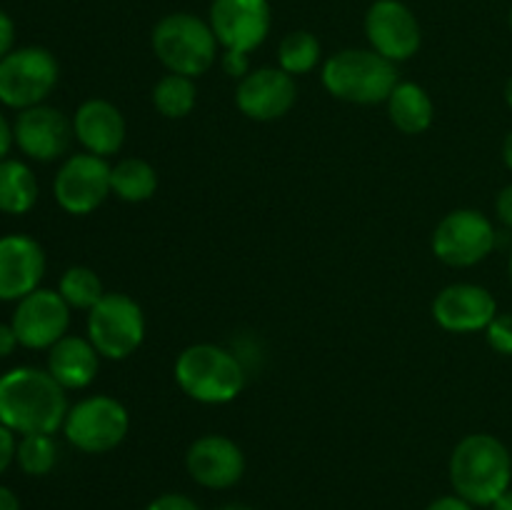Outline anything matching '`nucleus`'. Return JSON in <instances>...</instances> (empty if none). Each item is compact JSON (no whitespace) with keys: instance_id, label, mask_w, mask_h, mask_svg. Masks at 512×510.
<instances>
[{"instance_id":"f257e3e1","label":"nucleus","mask_w":512,"mask_h":510,"mask_svg":"<svg viewBox=\"0 0 512 510\" xmlns=\"http://www.w3.org/2000/svg\"><path fill=\"white\" fill-rule=\"evenodd\" d=\"M65 388L40 368H13L0 375V423L15 435L58 433L68 415Z\"/></svg>"},{"instance_id":"f03ea898","label":"nucleus","mask_w":512,"mask_h":510,"mask_svg":"<svg viewBox=\"0 0 512 510\" xmlns=\"http://www.w3.org/2000/svg\"><path fill=\"white\" fill-rule=\"evenodd\" d=\"M448 473L455 495L475 508H490L510 488L512 455L495 435H465L450 455Z\"/></svg>"},{"instance_id":"7ed1b4c3","label":"nucleus","mask_w":512,"mask_h":510,"mask_svg":"<svg viewBox=\"0 0 512 510\" xmlns=\"http://www.w3.org/2000/svg\"><path fill=\"white\" fill-rule=\"evenodd\" d=\"M323 85L333 98L355 105L388 103L400 83L398 65L373 48H345L323 63Z\"/></svg>"},{"instance_id":"20e7f679","label":"nucleus","mask_w":512,"mask_h":510,"mask_svg":"<svg viewBox=\"0 0 512 510\" xmlns=\"http://www.w3.org/2000/svg\"><path fill=\"white\" fill-rule=\"evenodd\" d=\"M175 383L203 405H225L240 395L245 370L238 355L215 343H195L175 360Z\"/></svg>"},{"instance_id":"39448f33","label":"nucleus","mask_w":512,"mask_h":510,"mask_svg":"<svg viewBox=\"0 0 512 510\" xmlns=\"http://www.w3.org/2000/svg\"><path fill=\"white\" fill-rule=\"evenodd\" d=\"M150 45L168 73L198 75L208 73L218 60V38L208 20L193 13H170L155 23Z\"/></svg>"},{"instance_id":"423d86ee","label":"nucleus","mask_w":512,"mask_h":510,"mask_svg":"<svg viewBox=\"0 0 512 510\" xmlns=\"http://www.w3.org/2000/svg\"><path fill=\"white\" fill-rule=\"evenodd\" d=\"M60 78V65L48 48L25 45L0 60V103L13 110L45 103Z\"/></svg>"},{"instance_id":"0eeeda50","label":"nucleus","mask_w":512,"mask_h":510,"mask_svg":"<svg viewBox=\"0 0 512 510\" xmlns=\"http://www.w3.org/2000/svg\"><path fill=\"white\" fill-rule=\"evenodd\" d=\"M88 340L100 358H130L145 340L143 308L125 293H105L88 313Z\"/></svg>"},{"instance_id":"6e6552de","label":"nucleus","mask_w":512,"mask_h":510,"mask_svg":"<svg viewBox=\"0 0 512 510\" xmlns=\"http://www.w3.org/2000/svg\"><path fill=\"white\" fill-rule=\"evenodd\" d=\"M130 430V415L120 400L110 395H90L68 410L63 433L73 448L100 455L118 448Z\"/></svg>"},{"instance_id":"1a4fd4ad","label":"nucleus","mask_w":512,"mask_h":510,"mask_svg":"<svg viewBox=\"0 0 512 510\" xmlns=\"http://www.w3.org/2000/svg\"><path fill=\"white\" fill-rule=\"evenodd\" d=\"M498 245L493 220L480 210L460 208L445 215L433 233V253L450 268H473Z\"/></svg>"},{"instance_id":"9d476101","label":"nucleus","mask_w":512,"mask_h":510,"mask_svg":"<svg viewBox=\"0 0 512 510\" xmlns=\"http://www.w3.org/2000/svg\"><path fill=\"white\" fill-rule=\"evenodd\" d=\"M108 158L93 153H75L60 165L53 180V195L70 215H88L98 210L113 193Z\"/></svg>"},{"instance_id":"9b49d317","label":"nucleus","mask_w":512,"mask_h":510,"mask_svg":"<svg viewBox=\"0 0 512 510\" xmlns=\"http://www.w3.org/2000/svg\"><path fill=\"white\" fill-rule=\"evenodd\" d=\"M365 38L375 53L398 65L418 55L423 28L403 0H373L365 13Z\"/></svg>"},{"instance_id":"f8f14e48","label":"nucleus","mask_w":512,"mask_h":510,"mask_svg":"<svg viewBox=\"0 0 512 510\" xmlns=\"http://www.w3.org/2000/svg\"><path fill=\"white\" fill-rule=\"evenodd\" d=\"M208 23L223 50L253 53L273 28L270 0H213Z\"/></svg>"},{"instance_id":"ddd939ff","label":"nucleus","mask_w":512,"mask_h":510,"mask_svg":"<svg viewBox=\"0 0 512 510\" xmlns=\"http://www.w3.org/2000/svg\"><path fill=\"white\" fill-rule=\"evenodd\" d=\"M10 325L23 348L50 350L60 338L68 335L70 305L58 290L38 288L18 300Z\"/></svg>"},{"instance_id":"4468645a","label":"nucleus","mask_w":512,"mask_h":510,"mask_svg":"<svg viewBox=\"0 0 512 510\" xmlns=\"http://www.w3.org/2000/svg\"><path fill=\"white\" fill-rule=\"evenodd\" d=\"M13 138L30 160L50 163L68 153L70 140L75 138L73 120L65 118L63 110L53 105H33L18 113L13 123Z\"/></svg>"},{"instance_id":"2eb2a0df","label":"nucleus","mask_w":512,"mask_h":510,"mask_svg":"<svg viewBox=\"0 0 512 510\" xmlns=\"http://www.w3.org/2000/svg\"><path fill=\"white\" fill-rule=\"evenodd\" d=\"M298 100V85L283 68L250 70L235 90V105L240 113L258 123L280 120L293 110Z\"/></svg>"},{"instance_id":"dca6fc26","label":"nucleus","mask_w":512,"mask_h":510,"mask_svg":"<svg viewBox=\"0 0 512 510\" xmlns=\"http://www.w3.org/2000/svg\"><path fill=\"white\" fill-rule=\"evenodd\" d=\"M498 315V300L475 283H453L433 300V318L448 333H478Z\"/></svg>"},{"instance_id":"f3484780","label":"nucleus","mask_w":512,"mask_h":510,"mask_svg":"<svg viewBox=\"0 0 512 510\" xmlns=\"http://www.w3.org/2000/svg\"><path fill=\"white\" fill-rule=\"evenodd\" d=\"M185 468L190 478L210 490L233 488L245 473V455L228 435L208 433L193 440L185 453Z\"/></svg>"},{"instance_id":"a211bd4d","label":"nucleus","mask_w":512,"mask_h":510,"mask_svg":"<svg viewBox=\"0 0 512 510\" xmlns=\"http://www.w3.org/2000/svg\"><path fill=\"white\" fill-rule=\"evenodd\" d=\"M45 275V250L23 233L0 238V300H23L40 288Z\"/></svg>"},{"instance_id":"6ab92c4d","label":"nucleus","mask_w":512,"mask_h":510,"mask_svg":"<svg viewBox=\"0 0 512 510\" xmlns=\"http://www.w3.org/2000/svg\"><path fill=\"white\" fill-rule=\"evenodd\" d=\"M73 133L78 143L85 148V153L110 158V155H115L123 148L128 125H125V118L118 110V105L103 98H93L85 100L75 110Z\"/></svg>"},{"instance_id":"aec40b11","label":"nucleus","mask_w":512,"mask_h":510,"mask_svg":"<svg viewBox=\"0 0 512 510\" xmlns=\"http://www.w3.org/2000/svg\"><path fill=\"white\" fill-rule=\"evenodd\" d=\"M100 368V353L88 338L65 335L48 350V373L65 390H83L95 380Z\"/></svg>"},{"instance_id":"412c9836","label":"nucleus","mask_w":512,"mask_h":510,"mask_svg":"<svg viewBox=\"0 0 512 510\" xmlns=\"http://www.w3.org/2000/svg\"><path fill=\"white\" fill-rule=\"evenodd\" d=\"M390 123L405 135H420L433 125L435 105L418 83H398L388 98Z\"/></svg>"},{"instance_id":"4be33fe9","label":"nucleus","mask_w":512,"mask_h":510,"mask_svg":"<svg viewBox=\"0 0 512 510\" xmlns=\"http://www.w3.org/2000/svg\"><path fill=\"white\" fill-rule=\"evenodd\" d=\"M38 203V180L23 160H0V213L25 215Z\"/></svg>"},{"instance_id":"5701e85b","label":"nucleus","mask_w":512,"mask_h":510,"mask_svg":"<svg viewBox=\"0 0 512 510\" xmlns=\"http://www.w3.org/2000/svg\"><path fill=\"white\" fill-rule=\"evenodd\" d=\"M110 188L125 203H145L158 190V173L143 158H123L110 170Z\"/></svg>"},{"instance_id":"b1692460","label":"nucleus","mask_w":512,"mask_h":510,"mask_svg":"<svg viewBox=\"0 0 512 510\" xmlns=\"http://www.w3.org/2000/svg\"><path fill=\"white\" fill-rule=\"evenodd\" d=\"M195 103H198V88H195V78L188 75L168 73L155 83L153 88V105L163 118L180 120L185 115L193 113Z\"/></svg>"},{"instance_id":"393cba45","label":"nucleus","mask_w":512,"mask_h":510,"mask_svg":"<svg viewBox=\"0 0 512 510\" xmlns=\"http://www.w3.org/2000/svg\"><path fill=\"white\" fill-rule=\"evenodd\" d=\"M320 58H323V45L318 35L310 30H293L278 45V68H283L293 78L308 75L310 70L318 68Z\"/></svg>"},{"instance_id":"a878e982","label":"nucleus","mask_w":512,"mask_h":510,"mask_svg":"<svg viewBox=\"0 0 512 510\" xmlns=\"http://www.w3.org/2000/svg\"><path fill=\"white\" fill-rule=\"evenodd\" d=\"M58 293L63 295L65 303L70 305V310H90L100 303V298L105 295L103 280L98 278L93 268H85V265H73L63 273L58 283Z\"/></svg>"},{"instance_id":"bb28decb","label":"nucleus","mask_w":512,"mask_h":510,"mask_svg":"<svg viewBox=\"0 0 512 510\" xmlns=\"http://www.w3.org/2000/svg\"><path fill=\"white\" fill-rule=\"evenodd\" d=\"M15 460L23 473L35 475V478L48 475L58 463V443L48 433L20 435L18 445H15Z\"/></svg>"},{"instance_id":"cd10ccee","label":"nucleus","mask_w":512,"mask_h":510,"mask_svg":"<svg viewBox=\"0 0 512 510\" xmlns=\"http://www.w3.org/2000/svg\"><path fill=\"white\" fill-rule=\"evenodd\" d=\"M488 345L498 355H512V313H498L485 328Z\"/></svg>"},{"instance_id":"c85d7f7f","label":"nucleus","mask_w":512,"mask_h":510,"mask_svg":"<svg viewBox=\"0 0 512 510\" xmlns=\"http://www.w3.org/2000/svg\"><path fill=\"white\" fill-rule=\"evenodd\" d=\"M250 53H240V50H223L220 55V65H223L225 75L235 80H243L250 73Z\"/></svg>"},{"instance_id":"c756f323","label":"nucleus","mask_w":512,"mask_h":510,"mask_svg":"<svg viewBox=\"0 0 512 510\" xmlns=\"http://www.w3.org/2000/svg\"><path fill=\"white\" fill-rule=\"evenodd\" d=\"M145 510H200V508L193 498H188V495L165 493V495H158V498H155Z\"/></svg>"},{"instance_id":"7c9ffc66","label":"nucleus","mask_w":512,"mask_h":510,"mask_svg":"<svg viewBox=\"0 0 512 510\" xmlns=\"http://www.w3.org/2000/svg\"><path fill=\"white\" fill-rule=\"evenodd\" d=\"M15 445H18V440H15L13 430H8L0 423V475H3L5 470H8V465L15 460Z\"/></svg>"},{"instance_id":"2f4dec72","label":"nucleus","mask_w":512,"mask_h":510,"mask_svg":"<svg viewBox=\"0 0 512 510\" xmlns=\"http://www.w3.org/2000/svg\"><path fill=\"white\" fill-rule=\"evenodd\" d=\"M15 50V23L5 10H0V60Z\"/></svg>"},{"instance_id":"473e14b6","label":"nucleus","mask_w":512,"mask_h":510,"mask_svg":"<svg viewBox=\"0 0 512 510\" xmlns=\"http://www.w3.org/2000/svg\"><path fill=\"white\" fill-rule=\"evenodd\" d=\"M495 213H498L500 223L512 233V183L505 185L495 198Z\"/></svg>"},{"instance_id":"72a5a7b5","label":"nucleus","mask_w":512,"mask_h":510,"mask_svg":"<svg viewBox=\"0 0 512 510\" xmlns=\"http://www.w3.org/2000/svg\"><path fill=\"white\" fill-rule=\"evenodd\" d=\"M18 345H20V340H18V335H15L13 325L0 323V358H8V355H13Z\"/></svg>"},{"instance_id":"f704fd0d","label":"nucleus","mask_w":512,"mask_h":510,"mask_svg":"<svg viewBox=\"0 0 512 510\" xmlns=\"http://www.w3.org/2000/svg\"><path fill=\"white\" fill-rule=\"evenodd\" d=\"M425 510H475V505H470L460 495H443V498L433 500Z\"/></svg>"},{"instance_id":"c9c22d12","label":"nucleus","mask_w":512,"mask_h":510,"mask_svg":"<svg viewBox=\"0 0 512 510\" xmlns=\"http://www.w3.org/2000/svg\"><path fill=\"white\" fill-rule=\"evenodd\" d=\"M15 138H13V125L5 120V115L0 113V160L8 158L10 148H13Z\"/></svg>"},{"instance_id":"e433bc0d","label":"nucleus","mask_w":512,"mask_h":510,"mask_svg":"<svg viewBox=\"0 0 512 510\" xmlns=\"http://www.w3.org/2000/svg\"><path fill=\"white\" fill-rule=\"evenodd\" d=\"M0 510H20L18 495L5 485H0Z\"/></svg>"},{"instance_id":"4c0bfd02","label":"nucleus","mask_w":512,"mask_h":510,"mask_svg":"<svg viewBox=\"0 0 512 510\" xmlns=\"http://www.w3.org/2000/svg\"><path fill=\"white\" fill-rule=\"evenodd\" d=\"M490 510H512V488L505 490V493L500 495L493 505H490Z\"/></svg>"},{"instance_id":"58836bf2","label":"nucleus","mask_w":512,"mask_h":510,"mask_svg":"<svg viewBox=\"0 0 512 510\" xmlns=\"http://www.w3.org/2000/svg\"><path fill=\"white\" fill-rule=\"evenodd\" d=\"M503 160H505V165L512 170V130L505 135V140H503Z\"/></svg>"},{"instance_id":"ea45409f","label":"nucleus","mask_w":512,"mask_h":510,"mask_svg":"<svg viewBox=\"0 0 512 510\" xmlns=\"http://www.w3.org/2000/svg\"><path fill=\"white\" fill-rule=\"evenodd\" d=\"M218 510H253V508H248V505L243 503H228V505H220Z\"/></svg>"},{"instance_id":"a19ab883","label":"nucleus","mask_w":512,"mask_h":510,"mask_svg":"<svg viewBox=\"0 0 512 510\" xmlns=\"http://www.w3.org/2000/svg\"><path fill=\"white\" fill-rule=\"evenodd\" d=\"M505 103H508V108L512 110V78L505 83Z\"/></svg>"},{"instance_id":"79ce46f5","label":"nucleus","mask_w":512,"mask_h":510,"mask_svg":"<svg viewBox=\"0 0 512 510\" xmlns=\"http://www.w3.org/2000/svg\"><path fill=\"white\" fill-rule=\"evenodd\" d=\"M508 275H510V283H512V250H510V258H508Z\"/></svg>"},{"instance_id":"37998d69","label":"nucleus","mask_w":512,"mask_h":510,"mask_svg":"<svg viewBox=\"0 0 512 510\" xmlns=\"http://www.w3.org/2000/svg\"><path fill=\"white\" fill-rule=\"evenodd\" d=\"M508 23H510V30H512V8H510V15H508Z\"/></svg>"}]
</instances>
